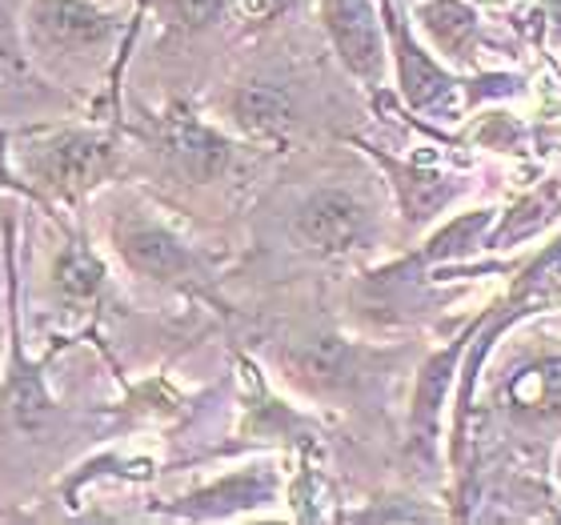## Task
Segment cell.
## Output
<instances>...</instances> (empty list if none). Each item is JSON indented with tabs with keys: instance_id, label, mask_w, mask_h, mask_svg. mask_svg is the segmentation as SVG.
<instances>
[{
	"instance_id": "1",
	"label": "cell",
	"mask_w": 561,
	"mask_h": 525,
	"mask_svg": "<svg viewBox=\"0 0 561 525\" xmlns=\"http://www.w3.org/2000/svg\"><path fill=\"white\" fill-rule=\"evenodd\" d=\"M297 237L313 253L345 258V253H357V249L369 246L374 217L345 189H317L313 197L297 209Z\"/></svg>"
},
{
	"instance_id": "2",
	"label": "cell",
	"mask_w": 561,
	"mask_h": 525,
	"mask_svg": "<svg viewBox=\"0 0 561 525\" xmlns=\"http://www.w3.org/2000/svg\"><path fill=\"white\" fill-rule=\"evenodd\" d=\"M108 140L93 137V133H57V137L41 140L28 152V164L45 176L57 193H81L93 181H101V173L108 169Z\"/></svg>"
},
{
	"instance_id": "3",
	"label": "cell",
	"mask_w": 561,
	"mask_h": 525,
	"mask_svg": "<svg viewBox=\"0 0 561 525\" xmlns=\"http://www.w3.org/2000/svg\"><path fill=\"white\" fill-rule=\"evenodd\" d=\"M325 28L353 77L362 81L381 77L386 45H381V24L369 0H325Z\"/></svg>"
},
{
	"instance_id": "4",
	"label": "cell",
	"mask_w": 561,
	"mask_h": 525,
	"mask_svg": "<svg viewBox=\"0 0 561 525\" xmlns=\"http://www.w3.org/2000/svg\"><path fill=\"white\" fill-rule=\"evenodd\" d=\"M164 149L176 161V169L193 181H213L229 169V140L217 137L209 125H201L188 113H173L164 121Z\"/></svg>"
},
{
	"instance_id": "5",
	"label": "cell",
	"mask_w": 561,
	"mask_h": 525,
	"mask_svg": "<svg viewBox=\"0 0 561 525\" xmlns=\"http://www.w3.org/2000/svg\"><path fill=\"white\" fill-rule=\"evenodd\" d=\"M121 253L137 273L152 281H176L193 269V253L161 225H133L129 233L121 237Z\"/></svg>"
},
{
	"instance_id": "6",
	"label": "cell",
	"mask_w": 561,
	"mask_h": 525,
	"mask_svg": "<svg viewBox=\"0 0 561 525\" xmlns=\"http://www.w3.org/2000/svg\"><path fill=\"white\" fill-rule=\"evenodd\" d=\"M33 16L53 41H60V45H77V48L101 45V41H108L113 28H117L113 16L89 9L84 0H41Z\"/></svg>"
},
{
	"instance_id": "7",
	"label": "cell",
	"mask_w": 561,
	"mask_h": 525,
	"mask_svg": "<svg viewBox=\"0 0 561 525\" xmlns=\"http://www.w3.org/2000/svg\"><path fill=\"white\" fill-rule=\"evenodd\" d=\"M417 16L421 28L430 33V41L445 57L466 60L473 53V45H478V12L469 9L466 0H425Z\"/></svg>"
},
{
	"instance_id": "8",
	"label": "cell",
	"mask_w": 561,
	"mask_h": 525,
	"mask_svg": "<svg viewBox=\"0 0 561 525\" xmlns=\"http://www.w3.org/2000/svg\"><path fill=\"white\" fill-rule=\"evenodd\" d=\"M237 125L249 133V137H277V133L289 129V96L280 93L277 84L253 81L245 84L233 101Z\"/></svg>"
},
{
	"instance_id": "9",
	"label": "cell",
	"mask_w": 561,
	"mask_h": 525,
	"mask_svg": "<svg viewBox=\"0 0 561 525\" xmlns=\"http://www.w3.org/2000/svg\"><path fill=\"white\" fill-rule=\"evenodd\" d=\"M514 397L526 401V406H541V409H550V413H561V362L538 365L534 374L517 377Z\"/></svg>"
},
{
	"instance_id": "10",
	"label": "cell",
	"mask_w": 561,
	"mask_h": 525,
	"mask_svg": "<svg viewBox=\"0 0 561 525\" xmlns=\"http://www.w3.org/2000/svg\"><path fill=\"white\" fill-rule=\"evenodd\" d=\"M221 4L225 0H176V12H181V21L193 24V28H205L221 16Z\"/></svg>"
},
{
	"instance_id": "11",
	"label": "cell",
	"mask_w": 561,
	"mask_h": 525,
	"mask_svg": "<svg viewBox=\"0 0 561 525\" xmlns=\"http://www.w3.org/2000/svg\"><path fill=\"white\" fill-rule=\"evenodd\" d=\"M538 281H541V289L561 301V253H553V258L538 269Z\"/></svg>"
},
{
	"instance_id": "12",
	"label": "cell",
	"mask_w": 561,
	"mask_h": 525,
	"mask_svg": "<svg viewBox=\"0 0 561 525\" xmlns=\"http://www.w3.org/2000/svg\"><path fill=\"white\" fill-rule=\"evenodd\" d=\"M4 145H9V140H4V133H0V189H21L16 181H9V173H4Z\"/></svg>"
},
{
	"instance_id": "13",
	"label": "cell",
	"mask_w": 561,
	"mask_h": 525,
	"mask_svg": "<svg viewBox=\"0 0 561 525\" xmlns=\"http://www.w3.org/2000/svg\"><path fill=\"white\" fill-rule=\"evenodd\" d=\"M558 478H561V457H558Z\"/></svg>"
}]
</instances>
